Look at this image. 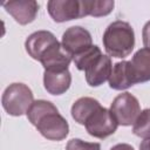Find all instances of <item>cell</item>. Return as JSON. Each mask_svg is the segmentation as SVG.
I'll return each instance as SVG.
<instances>
[{
	"instance_id": "13",
	"label": "cell",
	"mask_w": 150,
	"mask_h": 150,
	"mask_svg": "<svg viewBox=\"0 0 150 150\" xmlns=\"http://www.w3.org/2000/svg\"><path fill=\"white\" fill-rule=\"evenodd\" d=\"M130 68L135 84L150 81V49H138L130 61Z\"/></svg>"
},
{
	"instance_id": "8",
	"label": "cell",
	"mask_w": 150,
	"mask_h": 150,
	"mask_svg": "<svg viewBox=\"0 0 150 150\" xmlns=\"http://www.w3.org/2000/svg\"><path fill=\"white\" fill-rule=\"evenodd\" d=\"M4 8L13 19L20 25H28L33 22L39 12V5L34 0H16L6 1L2 4Z\"/></svg>"
},
{
	"instance_id": "3",
	"label": "cell",
	"mask_w": 150,
	"mask_h": 150,
	"mask_svg": "<svg viewBox=\"0 0 150 150\" xmlns=\"http://www.w3.org/2000/svg\"><path fill=\"white\" fill-rule=\"evenodd\" d=\"M34 102L33 91L25 83L9 84L1 97V103L5 111L11 116H21L27 114Z\"/></svg>"
},
{
	"instance_id": "6",
	"label": "cell",
	"mask_w": 150,
	"mask_h": 150,
	"mask_svg": "<svg viewBox=\"0 0 150 150\" xmlns=\"http://www.w3.org/2000/svg\"><path fill=\"white\" fill-rule=\"evenodd\" d=\"M84 127L90 136L103 139L116 131L118 123L116 122L111 111L101 105L87 120Z\"/></svg>"
},
{
	"instance_id": "5",
	"label": "cell",
	"mask_w": 150,
	"mask_h": 150,
	"mask_svg": "<svg viewBox=\"0 0 150 150\" xmlns=\"http://www.w3.org/2000/svg\"><path fill=\"white\" fill-rule=\"evenodd\" d=\"M47 9L55 22L88 16L87 0H50L47 2Z\"/></svg>"
},
{
	"instance_id": "15",
	"label": "cell",
	"mask_w": 150,
	"mask_h": 150,
	"mask_svg": "<svg viewBox=\"0 0 150 150\" xmlns=\"http://www.w3.org/2000/svg\"><path fill=\"white\" fill-rule=\"evenodd\" d=\"M101 107L100 102L93 97H80L71 105V117L79 124H86L87 120L91 116L94 111H96Z\"/></svg>"
},
{
	"instance_id": "18",
	"label": "cell",
	"mask_w": 150,
	"mask_h": 150,
	"mask_svg": "<svg viewBox=\"0 0 150 150\" xmlns=\"http://www.w3.org/2000/svg\"><path fill=\"white\" fill-rule=\"evenodd\" d=\"M132 132L138 137L150 138V109H144L141 111L132 124Z\"/></svg>"
},
{
	"instance_id": "1",
	"label": "cell",
	"mask_w": 150,
	"mask_h": 150,
	"mask_svg": "<svg viewBox=\"0 0 150 150\" xmlns=\"http://www.w3.org/2000/svg\"><path fill=\"white\" fill-rule=\"evenodd\" d=\"M27 118L38 131L49 141H62L69 134V124L67 120L49 101H34L27 111Z\"/></svg>"
},
{
	"instance_id": "19",
	"label": "cell",
	"mask_w": 150,
	"mask_h": 150,
	"mask_svg": "<svg viewBox=\"0 0 150 150\" xmlns=\"http://www.w3.org/2000/svg\"><path fill=\"white\" fill-rule=\"evenodd\" d=\"M66 150H101L100 143L84 142L80 138H71L66 145Z\"/></svg>"
},
{
	"instance_id": "11",
	"label": "cell",
	"mask_w": 150,
	"mask_h": 150,
	"mask_svg": "<svg viewBox=\"0 0 150 150\" xmlns=\"http://www.w3.org/2000/svg\"><path fill=\"white\" fill-rule=\"evenodd\" d=\"M73 56L63 48L62 43L56 42L43 54L40 62L45 70H66Z\"/></svg>"
},
{
	"instance_id": "17",
	"label": "cell",
	"mask_w": 150,
	"mask_h": 150,
	"mask_svg": "<svg viewBox=\"0 0 150 150\" xmlns=\"http://www.w3.org/2000/svg\"><path fill=\"white\" fill-rule=\"evenodd\" d=\"M102 55V52H101V49L97 47V46H95V45H93L90 48H88L87 50H84L83 53H81V54H79V55H75L74 57H73V61H74V63H75V66H76V68L79 69V70H86V68L94 61V60H96L98 56H101Z\"/></svg>"
},
{
	"instance_id": "2",
	"label": "cell",
	"mask_w": 150,
	"mask_h": 150,
	"mask_svg": "<svg viewBox=\"0 0 150 150\" xmlns=\"http://www.w3.org/2000/svg\"><path fill=\"white\" fill-rule=\"evenodd\" d=\"M103 47L109 56L124 59L131 54L135 47V33L129 22L116 20L104 30Z\"/></svg>"
},
{
	"instance_id": "9",
	"label": "cell",
	"mask_w": 150,
	"mask_h": 150,
	"mask_svg": "<svg viewBox=\"0 0 150 150\" xmlns=\"http://www.w3.org/2000/svg\"><path fill=\"white\" fill-rule=\"evenodd\" d=\"M56 42L59 41L52 32L38 30V32L32 33L26 39L25 47H26V52L32 59L40 61L43 54Z\"/></svg>"
},
{
	"instance_id": "21",
	"label": "cell",
	"mask_w": 150,
	"mask_h": 150,
	"mask_svg": "<svg viewBox=\"0 0 150 150\" xmlns=\"http://www.w3.org/2000/svg\"><path fill=\"white\" fill-rule=\"evenodd\" d=\"M110 150H135L130 144H127V143H118L116 145H114Z\"/></svg>"
},
{
	"instance_id": "22",
	"label": "cell",
	"mask_w": 150,
	"mask_h": 150,
	"mask_svg": "<svg viewBox=\"0 0 150 150\" xmlns=\"http://www.w3.org/2000/svg\"><path fill=\"white\" fill-rule=\"evenodd\" d=\"M139 150H150V138H144L139 144Z\"/></svg>"
},
{
	"instance_id": "14",
	"label": "cell",
	"mask_w": 150,
	"mask_h": 150,
	"mask_svg": "<svg viewBox=\"0 0 150 150\" xmlns=\"http://www.w3.org/2000/svg\"><path fill=\"white\" fill-rule=\"evenodd\" d=\"M109 87L114 90H124L135 84L130 61H121L116 62L112 67L110 77H109Z\"/></svg>"
},
{
	"instance_id": "20",
	"label": "cell",
	"mask_w": 150,
	"mask_h": 150,
	"mask_svg": "<svg viewBox=\"0 0 150 150\" xmlns=\"http://www.w3.org/2000/svg\"><path fill=\"white\" fill-rule=\"evenodd\" d=\"M142 38H143V45L145 48L150 49V21H148L142 30Z\"/></svg>"
},
{
	"instance_id": "4",
	"label": "cell",
	"mask_w": 150,
	"mask_h": 150,
	"mask_svg": "<svg viewBox=\"0 0 150 150\" xmlns=\"http://www.w3.org/2000/svg\"><path fill=\"white\" fill-rule=\"evenodd\" d=\"M110 111L118 125L128 127L135 123L141 114V107L137 97L125 91L114 98L110 105Z\"/></svg>"
},
{
	"instance_id": "10",
	"label": "cell",
	"mask_w": 150,
	"mask_h": 150,
	"mask_svg": "<svg viewBox=\"0 0 150 150\" xmlns=\"http://www.w3.org/2000/svg\"><path fill=\"white\" fill-rule=\"evenodd\" d=\"M111 70L112 64L110 56L102 54L86 68V81L90 87H98L109 80Z\"/></svg>"
},
{
	"instance_id": "16",
	"label": "cell",
	"mask_w": 150,
	"mask_h": 150,
	"mask_svg": "<svg viewBox=\"0 0 150 150\" xmlns=\"http://www.w3.org/2000/svg\"><path fill=\"white\" fill-rule=\"evenodd\" d=\"M114 5L112 0H87V13L95 18L105 16L111 13Z\"/></svg>"
},
{
	"instance_id": "12",
	"label": "cell",
	"mask_w": 150,
	"mask_h": 150,
	"mask_svg": "<svg viewBox=\"0 0 150 150\" xmlns=\"http://www.w3.org/2000/svg\"><path fill=\"white\" fill-rule=\"evenodd\" d=\"M71 84V74L66 70H45L43 86L45 89L52 95L64 94Z\"/></svg>"
},
{
	"instance_id": "7",
	"label": "cell",
	"mask_w": 150,
	"mask_h": 150,
	"mask_svg": "<svg viewBox=\"0 0 150 150\" xmlns=\"http://www.w3.org/2000/svg\"><path fill=\"white\" fill-rule=\"evenodd\" d=\"M63 48L74 57L90 48L93 46V39L90 33L81 27V26H73L66 29L62 35L61 41Z\"/></svg>"
}]
</instances>
